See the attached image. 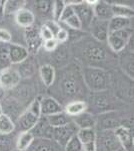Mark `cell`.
Listing matches in <instances>:
<instances>
[{"mask_svg":"<svg viewBox=\"0 0 134 151\" xmlns=\"http://www.w3.org/2000/svg\"><path fill=\"white\" fill-rule=\"evenodd\" d=\"M30 132L33 135L34 139L52 140L53 128L49 125L46 117L41 116L36 125L30 130Z\"/></svg>","mask_w":134,"mask_h":151,"instance_id":"9c48e42d","label":"cell"},{"mask_svg":"<svg viewBox=\"0 0 134 151\" xmlns=\"http://www.w3.org/2000/svg\"><path fill=\"white\" fill-rule=\"evenodd\" d=\"M53 7V1H47V0H40L35 3V8L39 13L42 14H48L49 12H52Z\"/></svg>","mask_w":134,"mask_h":151,"instance_id":"1f68e13d","label":"cell"},{"mask_svg":"<svg viewBox=\"0 0 134 151\" xmlns=\"http://www.w3.org/2000/svg\"><path fill=\"white\" fill-rule=\"evenodd\" d=\"M84 84L92 93L106 91L110 84V76L104 69L97 67H86L82 72Z\"/></svg>","mask_w":134,"mask_h":151,"instance_id":"6da1fadb","label":"cell"},{"mask_svg":"<svg viewBox=\"0 0 134 151\" xmlns=\"http://www.w3.org/2000/svg\"><path fill=\"white\" fill-rule=\"evenodd\" d=\"M34 141V137L30 131L21 132L15 142V149L19 151H27Z\"/></svg>","mask_w":134,"mask_h":151,"instance_id":"603a6c76","label":"cell"},{"mask_svg":"<svg viewBox=\"0 0 134 151\" xmlns=\"http://www.w3.org/2000/svg\"><path fill=\"white\" fill-rule=\"evenodd\" d=\"M107 52L104 50L103 47L98 45L96 43L88 45L84 50V55L90 63L98 64V63H103L106 60Z\"/></svg>","mask_w":134,"mask_h":151,"instance_id":"4fadbf2b","label":"cell"},{"mask_svg":"<svg viewBox=\"0 0 134 151\" xmlns=\"http://www.w3.org/2000/svg\"><path fill=\"white\" fill-rule=\"evenodd\" d=\"M0 90H1V89H0Z\"/></svg>","mask_w":134,"mask_h":151,"instance_id":"c3c4849f","label":"cell"},{"mask_svg":"<svg viewBox=\"0 0 134 151\" xmlns=\"http://www.w3.org/2000/svg\"><path fill=\"white\" fill-rule=\"evenodd\" d=\"M39 33H40V36L41 38H42L43 41L45 40H52V38H54V35H53V33L51 32V31L46 27L45 25H42L39 30Z\"/></svg>","mask_w":134,"mask_h":151,"instance_id":"f35d334b","label":"cell"},{"mask_svg":"<svg viewBox=\"0 0 134 151\" xmlns=\"http://www.w3.org/2000/svg\"><path fill=\"white\" fill-rule=\"evenodd\" d=\"M124 121L121 119L120 115L115 111H109L106 113L99 114L96 117V126L98 131L102 130H112L114 131L116 128L123 126Z\"/></svg>","mask_w":134,"mask_h":151,"instance_id":"5b68a950","label":"cell"},{"mask_svg":"<svg viewBox=\"0 0 134 151\" xmlns=\"http://www.w3.org/2000/svg\"><path fill=\"white\" fill-rule=\"evenodd\" d=\"M72 122L77 129H95L96 126V116L90 112H83L72 118Z\"/></svg>","mask_w":134,"mask_h":151,"instance_id":"e0dca14e","label":"cell"},{"mask_svg":"<svg viewBox=\"0 0 134 151\" xmlns=\"http://www.w3.org/2000/svg\"><path fill=\"white\" fill-rule=\"evenodd\" d=\"M10 135H0V151H13L15 149Z\"/></svg>","mask_w":134,"mask_h":151,"instance_id":"d6a6232c","label":"cell"},{"mask_svg":"<svg viewBox=\"0 0 134 151\" xmlns=\"http://www.w3.org/2000/svg\"><path fill=\"white\" fill-rule=\"evenodd\" d=\"M21 81V76L18 70L9 69L0 70V89L11 90L19 85Z\"/></svg>","mask_w":134,"mask_h":151,"instance_id":"ba28073f","label":"cell"},{"mask_svg":"<svg viewBox=\"0 0 134 151\" xmlns=\"http://www.w3.org/2000/svg\"><path fill=\"white\" fill-rule=\"evenodd\" d=\"M12 40V35L7 29L0 28V42L3 43H10Z\"/></svg>","mask_w":134,"mask_h":151,"instance_id":"b9f144b4","label":"cell"},{"mask_svg":"<svg viewBox=\"0 0 134 151\" xmlns=\"http://www.w3.org/2000/svg\"><path fill=\"white\" fill-rule=\"evenodd\" d=\"M64 151H82V143L80 142L77 136L73 137L64 146Z\"/></svg>","mask_w":134,"mask_h":151,"instance_id":"e575fe53","label":"cell"},{"mask_svg":"<svg viewBox=\"0 0 134 151\" xmlns=\"http://www.w3.org/2000/svg\"><path fill=\"white\" fill-rule=\"evenodd\" d=\"M131 27V18H124V17H116L113 16L108 21V31L114 32V31L121 30L124 28Z\"/></svg>","mask_w":134,"mask_h":151,"instance_id":"cb8c5ba5","label":"cell"},{"mask_svg":"<svg viewBox=\"0 0 134 151\" xmlns=\"http://www.w3.org/2000/svg\"><path fill=\"white\" fill-rule=\"evenodd\" d=\"M90 103H91L90 106L94 109V111L99 114L114 111L113 101L111 100V97L106 94V91L92 93Z\"/></svg>","mask_w":134,"mask_h":151,"instance_id":"52a82bcc","label":"cell"},{"mask_svg":"<svg viewBox=\"0 0 134 151\" xmlns=\"http://www.w3.org/2000/svg\"><path fill=\"white\" fill-rule=\"evenodd\" d=\"M66 3L65 1L62 0H57V1H53V7H52V19L56 22H59V19L61 17V14L64 10Z\"/></svg>","mask_w":134,"mask_h":151,"instance_id":"4dcf8cb0","label":"cell"},{"mask_svg":"<svg viewBox=\"0 0 134 151\" xmlns=\"http://www.w3.org/2000/svg\"><path fill=\"white\" fill-rule=\"evenodd\" d=\"M44 25H45L48 29H49L51 32L53 33V35H54V36H55L56 33L58 32V30L60 29V25L58 24V22H56V21H54L53 19L46 21V22L44 23Z\"/></svg>","mask_w":134,"mask_h":151,"instance_id":"60d3db41","label":"cell"},{"mask_svg":"<svg viewBox=\"0 0 134 151\" xmlns=\"http://www.w3.org/2000/svg\"><path fill=\"white\" fill-rule=\"evenodd\" d=\"M25 38L26 42H27V50L29 53H36L38 50L42 45V38L40 36L39 30H37L34 26L26 28L25 30Z\"/></svg>","mask_w":134,"mask_h":151,"instance_id":"7c38bea8","label":"cell"},{"mask_svg":"<svg viewBox=\"0 0 134 151\" xmlns=\"http://www.w3.org/2000/svg\"><path fill=\"white\" fill-rule=\"evenodd\" d=\"M9 57L12 65L22 64L29 57L28 50L23 45L9 43Z\"/></svg>","mask_w":134,"mask_h":151,"instance_id":"9a60e30c","label":"cell"},{"mask_svg":"<svg viewBox=\"0 0 134 151\" xmlns=\"http://www.w3.org/2000/svg\"><path fill=\"white\" fill-rule=\"evenodd\" d=\"M57 45H58V42L55 40V38H52V40H45L43 42V47H44V50L46 52H52L57 48Z\"/></svg>","mask_w":134,"mask_h":151,"instance_id":"ab89813d","label":"cell"},{"mask_svg":"<svg viewBox=\"0 0 134 151\" xmlns=\"http://www.w3.org/2000/svg\"><path fill=\"white\" fill-rule=\"evenodd\" d=\"M114 133L121 147L124 148L126 151H133V134L131 129L120 126L114 130Z\"/></svg>","mask_w":134,"mask_h":151,"instance_id":"5bb4252c","label":"cell"},{"mask_svg":"<svg viewBox=\"0 0 134 151\" xmlns=\"http://www.w3.org/2000/svg\"><path fill=\"white\" fill-rule=\"evenodd\" d=\"M22 2L20 1H4V6H3V13H12V12H16L19 9L23 8L22 7Z\"/></svg>","mask_w":134,"mask_h":151,"instance_id":"836d02e7","label":"cell"},{"mask_svg":"<svg viewBox=\"0 0 134 151\" xmlns=\"http://www.w3.org/2000/svg\"><path fill=\"white\" fill-rule=\"evenodd\" d=\"M15 21L19 26L28 28L35 22V15L31 10L26 8H21L15 13Z\"/></svg>","mask_w":134,"mask_h":151,"instance_id":"d6986e66","label":"cell"},{"mask_svg":"<svg viewBox=\"0 0 134 151\" xmlns=\"http://www.w3.org/2000/svg\"><path fill=\"white\" fill-rule=\"evenodd\" d=\"M47 118V121L49 123V125L52 128H57V127H61V126H64L66 124L70 123L72 121V118L69 117L65 113L64 111L60 112V113L54 114V115H51L46 117Z\"/></svg>","mask_w":134,"mask_h":151,"instance_id":"d4e9b609","label":"cell"},{"mask_svg":"<svg viewBox=\"0 0 134 151\" xmlns=\"http://www.w3.org/2000/svg\"><path fill=\"white\" fill-rule=\"evenodd\" d=\"M76 136L82 144L93 142L96 138V130L95 129H79L76 133Z\"/></svg>","mask_w":134,"mask_h":151,"instance_id":"f546056e","label":"cell"},{"mask_svg":"<svg viewBox=\"0 0 134 151\" xmlns=\"http://www.w3.org/2000/svg\"><path fill=\"white\" fill-rule=\"evenodd\" d=\"M39 104L40 113L41 116L43 117H48L63 112L62 105L52 97H44V98L39 100Z\"/></svg>","mask_w":134,"mask_h":151,"instance_id":"8fae6325","label":"cell"},{"mask_svg":"<svg viewBox=\"0 0 134 151\" xmlns=\"http://www.w3.org/2000/svg\"><path fill=\"white\" fill-rule=\"evenodd\" d=\"M74 9H73L72 5H70V4H66V6H65L64 10H63L62 14H61V17H60L59 21L60 22H64L66 19H68L70 17V16L74 15Z\"/></svg>","mask_w":134,"mask_h":151,"instance_id":"74e56055","label":"cell"},{"mask_svg":"<svg viewBox=\"0 0 134 151\" xmlns=\"http://www.w3.org/2000/svg\"><path fill=\"white\" fill-rule=\"evenodd\" d=\"M63 23H65L68 27H70L71 29H74V30H80V29L82 28L81 22H80L78 17H77L75 14L72 16H70V17L68 19H66Z\"/></svg>","mask_w":134,"mask_h":151,"instance_id":"d590c367","label":"cell"},{"mask_svg":"<svg viewBox=\"0 0 134 151\" xmlns=\"http://www.w3.org/2000/svg\"><path fill=\"white\" fill-rule=\"evenodd\" d=\"M13 151H19V150H16V149H14Z\"/></svg>","mask_w":134,"mask_h":151,"instance_id":"7dc6e473","label":"cell"},{"mask_svg":"<svg viewBox=\"0 0 134 151\" xmlns=\"http://www.w3.org/2000/svg\"><path fill=\"white\" fill-rule=\"evenodd\" d=\"M112 15L116 17L132 18L133 17V8L124 4H111Z\"/></svg>","mask_w":134,"mask_h":151,"instance_id":"83f0119b","label":"cell"},{"mask_svg":"<svg viewBox=\"0 0 134 151\" xmlns=\"http://www.w3.org/2000/svg\"><path fill=\"white\" fill-rule=\"evenodd\" d=\"M3 6H4V1H0V14L3 13Z\"/></svg>","mask_w":134,"mask_h":151,"instance_id":"ee69618b","label":"cell"},{"mask_svg":"<svg viewBox=\"0 0 134 151\" xmlns=\"http://www.w3.org/2000/svg\"><path fill=\"white\" fill-rule=\"evenodd\" d=\"M1 114H3V108H2L1 104H0V115H1Z\"/></svg>","mask_w":134,"mask_h":151,"instance_id":"f6af8a7d","label":"cell"},{"mask_svg":"<svg viewBox=\"0 0 134 151\" xmlns=\"http://www.w3.org/2000/svg\"><path fill=\"white\" fill-rule=\"evenodd\" d=\"M115 151H126L125 149H124V148H122V147H120L119 148V149H117V150H115Z\"/></svg>","mask_w":134,"mask_h":151,"instance_id":"bcb514c9","label":"cell"},{"mask_svg":"<svg viewBox=\"0 0 134 151\" xmlns=\"http://www.w3.org/2000/svg\"><path fill=\"white\" fill-rule=\"evenodd\" d=\"M96 151H115L121 147L114 131L102 130L96 132Z\"/></svg>","mask_w":134,"mask_h":151,"instance_id":"3957f363","label":"cell"},{"mask_svg":"<svg viewBox=\"0 0 134 151\" xmlns=\"http://www.w3.org/2000/svg\"><path fill=\"white\" fill-rule=\"evenodd\" d=\"M82 151H96L95 141L86 143V144H82Z\"/></svg>","mask_w":134,"mask_h":151,"instance_id":"7bdbcfd3","label":"cell"},{"mask_svg":"<svg viewBox=\"0 0 134 151\" xmlns=\"http://www.w3.org/2000/svg\"><path fill=\"white\" fill-rule=\"evenodd\" d=\"M15 123L12 118L7 114L0 115V135H10L15 130Z\"/></svg>","mask_w":134,"mask_h":151,"instance_id":"4316f807","label":"cell"},{"mask_svg":"<svg viewBox=\"0 0 134 151\" xmlns=\"http://www.w3.org/2000/svg\"><path fill=\"white\" fill-rule=\"evenodd\" d=\"M10 57H9V43L0 42V70L11 68Z\"/></svg>","mask_w":134,"mask_h":151,"instance_id":"f1b7e54d","label":"cell"},{"mask_svg":"<svg viewBox=\"0 0 134 151\" xmlns=\"http://www.w3.org/2000/svg\"><path fill=\"white\" fill-rule=\"evenodd\" d=\"M65 3L72 5L73 9H74L75 15L78 17L80 22H81L82 28L90 27V25H91L92 21L94 19L93 7L87 3V1H65Z\"/></svg>","mask_w":134,"mask_h":151,"instance_id":"277c9868","label":"cell"},{"mask_svg":"<svg viewBox=\"0 0 134 151\" xmlns=\"http://www.w3.org/2000/svg\"><path fill=\"white\" fill-rule=\"evenodd\" d=\"M62 147L56 144L53 140L34 139L32 145L27 151H59Z\"/></svg>","mask_w":134,"mask_h":151,"instance_id":"ffe728a7","label":"cell"},{"mask_svg":"<svg viewBox=\"0 0 134 151\" xmlns=\"http://www.w3.org/2000/svg\"><path fill=\"white\" fill-rule=\"evenodd\" d=\"M90 28H91V35L95 40H98L99 42L106 41L107 36L109 35L108 21H102L94 18L90 25Z\"/></svg>","mask_w":134,"mask_h":151,"instance_id":"2e32d148","label":"cell"},{"mask_svg":"<svg viewBox=\"0 0 134 151\" xmlns=\"http://www.w3.org/2000/svg\"><path fill=\"white\" fill-rule=\"evenodd\" d=\"M94 18L102 21H109L113 17L111 11V4L107 3L106 1L97 0L96 3L93 5Z\"/></svg>","mask_w":134,"mask_h":151,"instance_id":"ac0fdd59","label":"cell"},{"mask_svg":"<svg viewBox=\"0 0 134 151\" xmlns=\"http://www.w3.org/2000/svg\"><path fill=\"white\" fill-rule=\"evenodd\" d=\"M40 77L42 83L46 87H50L53 85L56 78L55 69L51 65H44L40 68Z\"/></svg>","mask_w":134,"mask_h":151,"instance_id":"484cf974","label":"cell"},{"mask_svg":"<svg viewBox=\"0 0 134 151\" xmlns=\"http://www.w3.org/2000/svg\"><path fill=\"white\" fill-rule=\"evenodd\" d=\"M61 90L63 94L68 97L76 96L78 92V83L73 78V76H67L61 81Z\"/></svg>","mask_w":134,"mask_h":151,"instance_id":"7402d4cb","label":"cell"},{"mask_svg":"<svg viewBox=\"0 0 134 151\" xmlns=\"http://www.w3.org/2000/svg\"><path fill=\"white\" fill-rule=\"evenodd\" d=\"M88 109V105L85 101H81V100H76V101H71L70 103L66 105L64 109V112L67 114L69 117H73L79 115V114L86 112Z\"/></svg>","mask_w":134,"mask_h":151,"instance_id":"44dd1931","label":"cell"},{"mask_svg":"<svg viewBox=\"0 0 134 151\" xmlns=\"http://www.w3.org/2000/svg\"><path fill=\"white\" fill-rule=\"evenodd\" d=\"M133 36V29L131 27L110 32L107 36V45L113 52H121L127 47L128 41Z\"/></svg>","mask_w":134,"mask_h":151,"instance_id":"7a4b0ae2","label":"cell"},{"mask_svg":"<svg viewBox=\"0 0 134 151\" xmlns=\"http://www.w3.org/2000/svg\"><path fill=\"white\" fill-rule=\"evenodd\" d=\"M78 129L75 126V124L72 122L66 124L61 127L53 128L52 132V140L56 144H58L60 147L64 148L66 143L69 141L73 136L76 135Z\"/></svg>","mask_w":134,"mask_h":151,"instance_id":"8992f818","label":"cell"},{"mask_svg":"<svg viewBox=\"0 0 134 151\" xmlns=\"http://www.w3.org/2000/svg\"><path fill=\"white\" fill-rule=\"evenodd\" d=\"M40 117L41 116L34 114L29 109H26L17 119V128L20 132H28L36 125Z\"/></svg>","mask_w":134,"mask_h":151,"instance_id":"30bf717a","label":"cell"},{"mask_svg":"<svg viewBox=\"0 0 134 151\" xmlns=\"http://www.w3.org/2000/svg\"><path fill=\"white\" fill-rule=\"evenodd\" d=\"M54 38L58 43H63L69 38V32H68L67 29L60 27V29L58 30V32L55 35Z\"/></svg>","mask_w":134,"mask_h":151,"instance_id":"8d00e7d4","label":"cell"}]
</instances>
